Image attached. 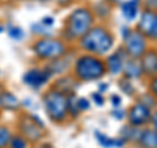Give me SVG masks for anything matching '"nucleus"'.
<instances>
[{
    "label": "nucleus",
    "instance_id": "6",
    "mask_svg": "<svg viewBox=\"0 0 157 148\" xmlns=\"http://www.w3.org/2000/svg\"><path fill=\"white\" fill-rule=\"evenodd\" d=\"M124 50L128 56L137 59L141 58V55L145 53V37L139 30H130L128 34L124 37Z\"/></svg>",
    "mask_w": 157,
    "mask_h": 148
},
{
    "label": "nucleus",
    "instance_id": "14",
    "mask_svg": "<svg viewBox=\"0 0 157 148\" xmlns=\"http://www.w3.org/2000/svg\"><path fill=\"white\" fill-rule=\"evenodd\" d=\"M123 72L126 79H137L141 76L143 70H141V64L139 62H136V59H130L126 60L124 66H123Z\"/></svg>",
    "mask_w": 157,
    "mask_h": 148
},
{
    "label": "nucleus",
    "instance_id": "19",
    "mask_svg": "<svg viewBox=\"0 0 157 148\" xmlns=\"http://www.w3.org/2000/svg\"><path fill=\"white\" fill-rule=\"evenodd\" d=\"M140 132L141 130H139L136 126H126L123 131H122V139L126 140H139V136H140Z\"/></svg>",
    "mask_w": 157,
    "mask_h": 148
},
{
    "label": "nucleus",
    "instance_id": "2",
    "mask_svg": "<svg viewBox=\"0 0 157 148\" xmlns=\"http://www.w3.org/2000/svg\"><path fill=\"white\" fill-rule=\"evenodd\" d=\"M106 66L93 55H82L76 60L75 73L82 81L97 80L105 75Z\"/></svg>",
    "mask_w": 157,
    "mask_h": 148
},
{
    "label": "nucleus",
    "instance_id": "27",
    "mask_svg": "<svg viewBox=\"0 0 157 148\" xmlns=\"http://www.w3.org/2000/svg\"><path fill=\"white\" fill-rule=\"evenodd\" d=\"M41 24H43L45 26H51L52 24H54V18L52 17H45V18L42 20Z\"/></svg>",
    "mask_w": 157,
    "mask_h": 148
},
{
    "label": "nucleus",
    "instance_id": "16",
    "mask_svg": "<svg viewBox=\"0 0 157 148\" xmlns=\"http://www.w3.org/2000/svg\"><path fill=\"white\" fill-rule=\"evenodd\" d=\"M137 11H139V0H128V2L122 4V13L128 21L136 17Z\"/></svg>",
    "mask_w": 157,
    "mask_h": 148
},
{
    "label": "nucleus",
    "instance_id": "24",
    "mask_svg": "<svg viewBox=\"0 0 157 148\" xmlns=\"http://www.w3.org/2000/svg\"><path fill=\"white\" fill-rule=\"evenodd\" d=\"M151 92H152V95H153L156 98H157V75L152 77V80H151Z\"/></svg>",
    "mask_w": 157,
    "mask_h": 148
},
{
    "label": "nucleus",
    "instance_id": "22",
    "mask_svg": "<svg viewBox=\"0 0 157 148\" xmlns=\"http://www.w3.org/2000/svg\"><path fill=\"white\" fill-rule=\"evenodd\" d=\"M11 148H28V142L24 136H12L9 142Z\"/></svg>",
    "mask_w": 157,
    "mask_h": 148
},
{
    "label": "nucleus",
    "instance_id": "34",
    "mask_svg": "<svg viewBox=\"0 0 157 148\" xmlns=\"http://www.w3.org/2000/svg\"><path fill=\"white\" fill-rule=\"evenodd\" d=\"M3 30H4V29H3V28H2V26H0V33H2V32H3Z\"/></svg>",
    "mask_w": 157,
    "mask_h": 148
},
{
    "label": "nucleus",
    "instance_id": "7",
    "mask_svg": "<svg viewBox=\"0 0 157 148\" xmlns=\"http://www.w3.org/2000/svg\"><path fill=\"white\" fill-rule=\"evenodd\" d=\"M137 29L144 37L153 39H157V12L145 9L140 16V21L137 22Z\"/></svg>",
    "mask_w": 157,
    "mask_h": 148
},
{
    "label": "nucleus",
    "instance_id": "30",
    "mask_svg": "<svg viewBox=\"0 0 157 148\" xmlns=\"http://www.w3.org/2000/svg\"><path fill=\"white\" fill-rule=\"evenodd\" d=\"M113 114H114V117L117 118V119H122V118H123V111H117V110H114V111H113Z\"/></svg>",
    "mask_w": 157,
    "mask_h": 148
},
{
    "label": "nucleus",
    "instance_id": "31",
    "mask_svg": "<svg viewBox=\"0 0 157 148\" xmlns=\"http://www.w3.org/2000/svg\"><path fill=\"white\" fill-rule=\"evenodd\" d=\"M148 9L157 12V0H152V2H151V8H148Z\"/></svg>",
    "mask_w": 157,
    "mask_h": 148
},
{
    "label": "nucleus",
    "instance_id": "25",
    "mask_svg": "<svg viewBox=\"0 0 157 148\" xmlns=\"http://www.w3.org/2000/svg\"><path fill=\"white\" fill-rule=\"evenodd\" d=\"M92 98L94 100V102L97 103L98 106H102V105H104V97H102L101 93H93Z\"/></svg>",
    "mask_w": 157,
    "mask_h": 148
},
{
    "label": "nucleus",
    "instance_id": "12",
    "mask_svg": "<svg viewBox=\"0 0 157 148\" xmlns=\"http://www.w3.org/2000/svg\"><path fill=\"white\" fill-rule=\"evenodd\" d=\"M126 63V56L123 51L118 50L117 53H114L113 55H110L107 58V63H106V68L109 70L113 75H117L121 71H123V66Z\"/></svg>",
    "mask_w": 157,
    "mask_h": 148
},
{
    "label": "nucleus",
    "instance_id": "3",
    "mask_svg": "<svg viewBox=\"0 0 157 148\" xmlns=\"http://www.w3.org/2000/svg\"><path fill=\"white\" fill-rule=\"evenodd\" d=\"M93 24L92 13L85 8L75 9L67 18L66 32L70 38H81Z\"/></svg>",
    "mask_w": 157,
    "mask_h": 148
},
{
    "label": "nucleus",
    "instance_id": "4",
    "mask_svg": "<svg viewBox=\"0 0 157 148\" xmlns=\"http://www.w3.org/2000/svg\"><path fill=\"white\" fill-rule=\"evenodd\" d=\"M43 105L45 110L50 119L54 122H62L66 119L68 114L67 107V96L64 93L59 92L58 89L48 91L43 97Z\"/></svg>",
    "mask_w": 157,
    "mask_h": 148
},
{
    "label": "nucleus",
    "instance_id": "23",
    "mask_svg": "<svg viewBox=\"0 0 157 148\" xmlns=\"http://www.w3.org/2000/svg\"><path fill=\"white\" fill-rule=\"evenodd\" d=\"M8 33H9V36H11V38L16 39V41H20V39L24 37V32L20 28H11Z\"/></svg>",
    "mask_w": 157,
    "mask_h": 148
},
{
    "label": "nucleus",
    "instance_id": "5",
    "mask_svg": "<svg viewBox=\"0 0 157 148\" xmlns=\"http://www.w3.org/2000/svg\"><path fill=\"white\" fill-rule=\"evenodd\" d=\"M33 51L41 59H58L66 55V46L62 41L52 38L39 39L33 45Z\"/></svg>",
    "mask_w": 157,
    "mask_h": 148
},
{
    "label": "nucleus",
    "instance_id": "1",
    "mask_svg": "<svg viewBox=\"0 0 157 148\" xmlns=\"http://www.w3.org/2000/svg\"><path fill=\"white\" fill-rule=\"evenodd\" d=\"M80 46L88 53L102 55V54L107 53L111 49L113 37L106 29L97 26L89 29L80 38Z\"/></svg>",
    "mask_w": 157,
    "mask_h": 148
},
{
    "label": "nucleus",
    "instance_id": "13",
    "mask_svg": "<svg viewBox=\"0 0 157 148\" xmlns=\"http://www.w3.org/2000/svg\"><path fill=\"white\" fill-rule=\"evenodd\" d=\"M137 142L141 148H157V131L153 129L141 130Z\"/></svg>",
    "mask_w": 157,
    "mask_h": 148
},
{
    "label": "nucleus",
    "instance_id": "9",
    "mask_svg": "<svg viewBox=\"0 0 157 148\" xmlns=\"http://www.w3.org/2000/svg\"><path fill=\"white\" fill-rule=\"evenodd\" d=\"M21 132L22 136L25 138L29 142H37L42 138L43 135V130L42 126L37 125V119L36 118H25L21 123Z\"/></svg>",
    "mask_w": 157,
    "mask_h": 148
},
{
    "label": "nucleus",
    "instance_id": "32",
    "mask_svg": "<svg viewBox=\"0 0 157 148\" xmlns=\"http://www.w3.org/2000/svg\"><path fill=\"white\" fill-rule=\"evenodd\" d=\"M41 148H51V146H42Z\"/></svg>",
    "mask_w": 157,
    "mask_h": 148
},
{
    "label": "nucleus",
    "instance_id": "8",
    "mask_svg": "<svg viewBox=\"0 0 157 148\" xmlns=\"http://www.w3.org/2000/svg\"><path fill=\"white\" fill-rule=\"evenodd\" d=\"M151 110L148 106L143 105L141 102L135 103L134 106L131 107V110L128 113V119L132 126L139 127L141 125H145L147 122L151 119Z\"/></svg>",
    "mask_w": 157,
    "mask_h": 148
},
{
    "label": "nucleus",
    "instance_id": "28",
    "mask_svg": "<svg viewBox=\"0 0 157 148\" xmlns=\"http://www.w3.org/2000/svg\"><path fill=\"white\" fill-rule=\"evenodd\" d=\"M111 102H113V105H114L115 107H118L122 103V100H121V97H118V96H113L111 97Z\"/></svg>",
    "mask_w": 157,
    "mask_h": 148
},
{
    "label": "nucleus",
    "instance_id": "33",
    "mask_svg": "<svg viewBox=\"0 0 157 148\" xmlns=\"http://www.w3.org/2000/svg\"><path fill=\"white\" fill-rule=\"evenodd\" d=\"M107 2H110V3H114V2H118V0H107Z\"/></svg>",
    "mask_w": 157,
    "mask_h": 148
},
{
    "label": "nucleus",
    "instance_id": "10",
    "mask_svg": "<svg viewBox=\"0 0 157 148\" xmlns=\"http://www.w3.org/2000/svg\"><path fill=\"white\" fill-rule=\"evenodd\" d=\"M48 77H50V73H48L46 70L43 71V70H37V68H34V70L28 71L25 75H24L22 80L28 87L39 88L48 80Z\"/></svg>",
    "mask_w": 157,
    "mask_h": 148
},
{
    "label": "nucleus",
    "instance_id": "26",
    "mask_svg": "<svg viewBox=\"0 0 157 148\" xmlns=\"http://www.w3.org/2000/svg\"><path fill=\"white\" fill-rule=\"evenodd\" d=\"M78 107H80V110H86L89 107V102L85 98H78Z\"/></svg>",
    "mask_w": 157,
    "mask_h": 148
},
{
    "label": "nucleus",
    "instance_id": "18",
    "mask_svg": "<svg viewBox=\"0 0 157 148\" xmlns=\"http://www.w3.org/2000/svg\"><path fill=\"white\" fill-rule=\"evenodd\" d=\"M68 66H70V63L64 62L63 60V56H60L58 59H54V62L50 63L48 67H46V71L50 73V75H52V73H63L67 70Z\"/></svg>",
    "mask_w": 157,
    "mask_h": 148
},
{
    "label": "nucleus",
    "instance_id": "20",
    "mask_svg": "<svg viewBox=\"0 0 157 148\" xmlns=\"http://www.w3.org/2000/svg\"><path fill=\"white\" fill-rule=\"evenodd\" d=\"M67 107H68V113L72 117H76L77 113L80 111V107H78V98L73 95H68L67 97Z\"/></svg>",
    "mask_w": 157,
    "mask_h": 148
},
{
    "label": "nucleus",
    "instance_id": "17",
    "mask_svg": "<svg viewBox=\"0 0 157 148\" xmlns=\"http://www.w3.org/2000/svg\"><path fill=\"white\" fill-rule=\"evenodd\" d=\"M96 138H97V142L105 148H121L124 143L123 139H113V138L106 136L104 134H101V132H96Z\"/></svg>",
    "mask_w": 157,
    "mask_h": 148
},
{
    "label": "nucleus",
    "instance_id": "11",
    "mask_svg": "<svg viewBox=\"0 0 157 148\" xmlns=\"http://www.w3.org/2000/svg\"><path fill=\"white\" fill-rule=\"evenodd\" d=\"M141 70L143 73L148 76H156L157 75V51L156 50H151V51H145L141 55Z\"/></svg>",
    "mask_w": 157,
    "mask_h": 148
},
{
    "label": "nucleus",
    "instance_id": "21",
    "mask_svg": "<svg viewBox=\"0 0 157 148\" xmlns=\"http://www.w3.org/2000/svg\"><path fill=\"white\" fill-rule=\"evenodd\" d=\"M11 131H9L7 127L0 126V148H6L9 142H11Z\"/></svg>",
    "mask_w": 157,
    "mask_h": 148
},
{
    "label": "nucleus",
    "instance_id": "15",
    "mask_svg": "<svg viewBox=\"0 0 157 148\" xmlns=\"http://www.w3.org/2000/svg\"><path fill=\"white\" fill-rule=\"evenodd\" d=\"M20 106V102L12 93L9 92H2L0 93V107L6 110H16Z\"/></svg>",
    "mask_w": 157,
    "mask_h": 148
},
{
    "label": "nucleus",
    "instance_id": "35",
    "mask_svg": "<svg viewBox=\"0 0 157 148\" xmlns=\"http://www.w3.org/2000/svg\"><path fill=\"white\" fill-rule=\"evenodd\" d=\"M39 2H48V0H39Z\"/></svg>",
    "mask_w": 157,
    "mask_h": 148
},
{
    "label": "nucleus",
    "instance_id": "29",
    "mask_svg": "<svg viewBox=\"0 0 157 148\" xmlns=\"http://www.w3.org/2000/svg\"><path fill=\"white\" fill-rule=\"evenodd\" d=\"M151 119H152V125H153V130L157 131V111L151 117Z\"/></svg>",
    "mask_w": 157,
    "mask_h": 148
}]
</instances>
